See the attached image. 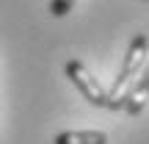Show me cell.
I'll return each mask as SVG.
<instances>
[{
	"instance_id": "1",
	"label": "cell",
	"mask_w": 149,
	"mask_h": 144,
	"mask_svg": "<svg viewBox=\"0 0 149 144\" xmlns=\"http://www.w3.org/2000/svg\"><path fill=\"white\" fill-rule=\"evenodd\" d=\"M146 50H149V39L146 33H138V36L130 42L127 47V55H124V64L122 70H119V78L113 80L111 91H108V105L105 108H124V97H127V83L133 80V75L141 72V64H144L146 58Z\"/></svg>"
},
{
	"instance_id": "2",
	"label": "cell",
	"mask_w": 149,
	"mask_h": 144,
	"mask_svg": "<svg viewBox=\"0 0 149 144\" xmlns=\"http://www.w3.org/2000/svg\"><path fill=\"white\" fill-rule=\"evenodd\" d=\"M64 72H66V78H69L72 83L80 89V94H83L86 100L91 103V105H102V108L108 105V94H105V89L97 83V78H91V72L86 70L80 61H66Z\"/></svg>"
},
{
	"instance_id": "3",
	"label": "cell",
	"mask_w": 149,
	"mask_h": 144,
	"mask_svg": "<svg viewBox=\"0 0 149 144\" xmlns=\"http://www.w3.org/2000/svg\"><path fill=\"white\" fill-rule=\"evenodd\" d=\"M146 100H149V67H146V72L141 75V80L127 91V97H124V111H127L130 117H138V114L144 111Z\"/></svg>"
},
{
	"instance_id": "4",
	"label": "cell",
	"mask_w": 149,
	"mask_h": 144,
	"mask_svg": "<svg viewBox=\"0 0 149 144\" xmlns=\"http://www.w3.org/2000/svg\"><path fill=\"white\" fill-rule=\"evenodd\" d=\"M53 144H108V136L102 130H66L55 136Z\"/></svg>"
},
{
	"instance_id": "5",
	"label": "cell",
	"mask_w": 149,
	"mask_h": 144,
	"mask_svg": "<svg viewBox=\"0 0 149 144\" xmlns=\"http://www.w3.org/2000/svg\"><path fill=\"white\" fill-rule=\"evenodd\" d=\"M72 6H74V0H53V3H50V14L53 17H64V14L72 11Z\"/></svg>"
}]
</instances>
